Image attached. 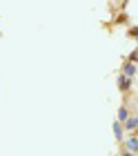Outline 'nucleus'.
<instances>
[{
	"instance_id": "nucleus-2",
	"label": "nucleus",
	"mask_w": 138,
	"mask_h": 156,
	"mask_svg": "<svg viewBox=\"0 0 138 156\" xmlns=\"http://www.w3.org/2000/svg\"><path fill=\"white\" fill-rule=\"evenodd\" d=\"M122 74H125L127 78H132V76L136 74V65H134V62H127V65L122 67Z\"/></svg>"
},
{
	"instance_id": "nucleus-6",
	"label": "nucleus",
	"mask_w": 138,
	"mask_h": 156,
	"mask_svg": "<svg viewBox=\"0 0 138 156\" xmlns=\"http://www.w3.org/2000/svg\"><path fill=\"white\" fill-rule=\"evenodd\" d=\"M125 127H127V129H136V127H138V118H127Z\"/></svg>"
},
{
	"instance_id": "nucleus-4",
	"label": "nucleus",
	"mask_w": 138,
	"mask_h": 156,
	"mask_svg": "<svg viewBox=\"0 0 138 156\" xmlns=\"http://www.w3.org/2000/svg\"><path fill=\"white\" fill-rule=\"evenodd\" d=\"M127 118H129V114H127V107H125V105H122V107L118 109V120H120V123H125Z\"/></svg>"
},
{
	"instance_id": "nucleus-3",
	"label": "nucleus",
	"mask_w": 138,
	"mask_h": 156,
	"mask_svg": "<svg viewBox=\"0 0 138 156\" xmlns=\"http://www.w3.org/2000/svg\"><path fill=\"white\" fill-rule=\"evenodd\" d=\"M125 150L127 152H138V138H129L127 145H125Z\"/></svg>"
},
{
	"instance_id": "nucleus-1",
	"label": "nucleus",
	"mask_w": 138,
	"mask_h": 156,
	"mask_svg": "<svg viewBox=\"0 0 138 156\" xmlns=\"http://www.w3.org/2000/svg\"><path fill=\"white\" fill-rule=\"evenodd\" d=\"M118 83H120V85H118V87H120V91H127L129 87H132V80H129V78H127L125 74H122V76L118 78Z\"/></svg>"
},
{
	"instance_id": "nucleus-5",
	"label": "nucleus",
	"mask_w": 138,
	"mask_h": 156,
	"mask_svg": "<svg viewBox=\"0 0 138 156\" xmlns=\"http://www.w3.org/2000/svg\"><path fill=\"white\" fill-rule=\"evenodd\" d=\"M114 132H116V138H122V125H120V120H116V123H114Z\"/></svg>"
}]
</instances>
